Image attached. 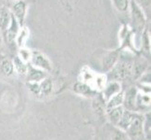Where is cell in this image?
I'll use <instances>...</instances> for the list:
<instances>
[{
  "label": "cell",
  "mask_w": 151,
  "mask_h": 140,
  "mask_svg": "<svg viewBox=\"0 0 151 140\" xmlns=\"http://www.w3.org/2000/svg\"><path fill=\"white\" fill-rule=\"evenodd\" d=\"M109 72H110V77H112V80L121 82L132 79V61L123 60L119 58L117 63L114 65V66Z\"/></svg>",
  "instance_id": "1"
},
{
  "label": "cell",
  "mask_w": 151,
  "mask_h": 140,
  "mask_svg": "<svg viewBox=\"0 0 151 140\" xmlns=\"http://www.w3.org/2000/svg\"><path fill=\"white\" fill-rule=\"evenodd\" d=\"M129 11L131 13V19L134 28L143 31L145 27H147V13L132 0L129 2Z\"/></svg>",
  "instance_id": "2"
},
{
  "label": "cell",
  "mask_w": 151,
  "mask_h": 140,
  "mask_svg": "<svg viewBox=\"0 0 151 140\" xmlns=\"http://www.w3.org/2000/svg\"><path fill=\"white\" fill-rule=\"evenodd\" d=\"M29 65L46 72V73H49L53 69V65H52L51 60L43 53L37 50H32Z\"/></svg>",
  "instance_id": "3"
},
{
  "label": "cell",
  "mask_w": 151,
  "mask_h": 140,
  "mask_svg": "<svg viewBox=\"0 0 151 140\" xmlns=\"http://www.w3.org/2000/svg\"><path fill=\"white\" fill-rule=\"evenodd\" d=\"M143 122H144V115L141 113H137L133 122L126 130V134H128L129 140H141L142 138L145 139Z\"/></svg>",
  "instance_id": "4"
},
{
  "label": "cell",
  "mask_w": 151,
  "mask_h": 140,
  "mask_svg": "<svg viewBox=\"0 0 151 140\" xmlns=\"http://www.w3.org/2000/svg\"><path fill=\"white\" fill-rule=\"evenodd\" d=\"M122 91V84L121 82L116 80H108L106 85L104 86L102 91L101 92V97L105 103L111 97L116 95V93L120 92Z\"/></svg>",
  "instance_id": "5"
},
{
  "label": "cell",
  "mask_w": 151,
  "mask_h": 140,
  "mask_svg": "<svg viewBox=\"0 0 151 140\" xmlns=\"http://www.w3.org/2000/svg\"><path fill=\"white\" fill-rule=\"evenodd\" d=\"M120 53H121V49L118 48L116 50H109L105 53V55L103 56L102 58V68L105 72H109L113 67L117 63L118 59L120 58Z\"/></svg>",
  "instance_id": "6"
},
{
  "label": "cell",
  "mask_w": 151,
  "mask_h": 140,
  "mask_svg": "<svg viewBox=\"0 0 151 140\" xmlns=\"http://www.w3.org/2000/svg\"><path fill=\"white\" fill-rule=\"evenodd\" d=\"M27 6L24 0H18V1L12 3V10L10 12L12 13L14 18L17 20L20 26H24V21L27 17Z\"/></svg>",
  "instance_id": "7"
},
{
  "label": "cell",
  "mask_w": 151,
  "mask_h": 140,
  "mask_svg": "<svg viewBox=\"0 0 151 140\" xmlns=\"http://www.w3.org/2000/svg\"><path fill=\"white\" fill-rule=\"evenodd\" d=\"M148 69V62L144 57H138L132 61V79L138 80L142 77Z\"/></svg>",
  "instance_id": "8"
},
{
  "label": "cell",
  "mask_w": 151,
  "mask_h": 140,
  "mask_svg": "<svg viewBox=\"0 0 151 140\" xmlns=\"http://www.w3.org/2000/svg\"><path fill=\"white\" fill-rule=\"evenodd\" d=\"M21 29V26L19 23L17 22V20L14 18V16L12 13V18H10V23L9 24V27L5 32V38H6V41L12 45L13 43H15V39L17 38V35L19 33V31Z\"/></svg>",
  "instance_id": "9"
},
{
  "label": "cell",
  "mask_w": 151,
  "mask_h": 140,
  "mask_svg": "<svg viewBox=\"0 0 151 140\" xmlns=\"http://www.w3.org/2000/svg\"><path fill=\"white\" fill-rule=\"evenodd\" d=\"M72 90L75 93L81 96H85V97H94L97 95L98 92L95 91L93 88L84 82L78 80L74 85L72 86Z\"/></svg>",
  "instance_id": "10"
},
{
  "label": "cell",
  "mask_w": 151,
  "mask_h": 140,
  "mask_svg": "<svg viewBox=\"0 0 151 140\" xmlns=\"http://www.w3.org/2000/svg\"><path fill=\"white\" fill-rule=\"evenodd\" d=\"M138 91V90H137ZM135 106H136V112L145 110L149 112L150 108V93H145L142 92H137L136 100H135Z\"/></svg>",
  "instance_id": "11"
},
{
  "label": "cell",
  "mask_w": 151,
  "mask_h": 140,
  "mask_svg": "<svg viewBox=\"0 0 151 140\" xmlns=\"http://www.w3.org/2000/svg\"><path fill=\"white\" fill-rule=\"evenodd\" d=\"M137 92L138 91H137L136 88H131L129 90H128V92H125L124 104H123V107L125 108V109L136 112L135 100H136Z\"/></svg>",
  "instance_id": "12"
},
{
  "label": "cell",
  "mask_w": 151,
  "mask_h": 140,
  "mask_svg": "<svg viewBox=\"0 0 151 140\" xmlns=\"http://www.w3.org/2000/svg\"><path fill=\"white\" fill-rule=\"evenodd\" d=\"M54 91V81L49 77H46L41 81L39 82V92L38 96L47 97L52 95Z\"/></svg>",
  "instance_id": "13"
},
{
  "label": "cell",
  "mask_w": 151,
  "mask_h": 140,
  "mask_svg": "<svg viewBox=\"0 0 151 140\" xmlns=\"http://www.w3.org/2000/svg\"><path fill=\"white\" fill-rule=\"evenodd\" d=\"M137 113L138 112H133L131 110L124 109V112L122 114L120 121L118 122L116 127H117L118 129H120V130H122L124 132H126V130L129 127V125H131L132 122H133L135 117H136Z\"/></svg>",
  "instance_id": "14"
},
{
  "label": "cell",
  "mask_w": 151,
  "mask_h": 140,
  "mask_svg": "<svg viewBox=\"0 0 151 140\" xmlns=\"http://www.w3.org/2000/svg\"><path fill=\"white\" fill-rule=\"evenodd\" d=\"M46 77H48V73L36 68L31 65H28V72L27 77H25L27 82H40Z\"/></svg>",
  "instance_id": "15"
},
{
  "label": "cell",
  "mask_w": 151,
  "mask_h": 140,
  "mask_svg": "<svg viewBox=\"0 0 151 140\" xmlns=\"http://www.w3.org/2000/svg\"><path fill=\"white\" fill-rule=\"evenodd\" d=\"M0 73L7 77H10L15 74L12 60L9 57L4 56L0 58Z\"/></svg>",
  "instance_id": "16"
},
{
  "label": "cell",
  "mask_w": 151,
  "mask_h": 140,
  "mask_svg": "<svg viewBox=\"0 0 151 140\" xmlns=\"http://www.w3.org/2000/svg\"><path fill=\"white\" fill-rule=\"evenodd\" d=\"M124 109L125 108L122 106V107H114V108H110V109L105 110V116L112 125L116 126V124L120 121V119L122 117Z\"/></svg>",
  "instance_id": "17"
},
{
  "label": "cell",
  "mask_w": 151,
  "mask_h": 140,
  "mask_svg": "<svg viewBox=\"0 0 151 140\" xmlns=\"http://www.w3.org/2000/svg\"><path fill=\"white\" fill-rule=\"evenodd\" d=\"M10 18H12L10 10L7 7L2 6L0 8V33L1 34H5L8 29L10 23Z\"/></svg>",
  "instance_id": "18"
},
{
  "label": "cell",
  "mask_w": 151,
  "mask_h": 140,
  "mask_svg": "<svg viewBox=\"0 0 151 140\" xmlns=\"http://www.w3.org/2000/svg\"><path fill=\"white\" fill-rule=\"evenodd\" d=\"M12 63H13V66H14L15 74H17L20 77H27V72H28V65L29 64H27L23 60H21L17 55L12 59Z\"/></svg>",
  "instance_id": "19"
},
{
  "label": "cell",
  "mask_w": 151,
  "mask_h": 140,
  "mask_svg": "<svg viewBox=\"0 0 151 140\" xmlns=\"http://www.w3.org/2000/svg\"><path fill=\"white\" fill-rule=\"evenodd\" d=\"M124 97H125V92L122 90L120 92L116 93V95H114L108 101L105 102V110L117 107H122L124 104Z\"/></svg>",
  "instance_id": "20"
},
{
  "label": "cell",
  "mask_w": 151,
  "mask_h": 140,
  "mask_svg": "<svg viewBox=\"0 0 151 140\" xmlns=\"http://www.w3.org/2000/svg\"><path fill=\"white\" fill-rule=\"evenodd\" d=\"M29 35H30V32L27 27H25V26L21 27L19 33L17 35V38L15 39V44L17 45L19 49L24 48L25 47V43H27V41L29 38Z\"/></svg>",
  "instance_id": "21"
},
{
  "label": "cell",
  "mask_w": 151,
  "mask_h": 140,
  "mask_svg": "<svg viewBox=\"0 0 151 140\" xmlns=\"http://www.w3.org/2000/svg\"><path fill=\"white\" fill-rule=\"evenodd\" d=\"M95 77H96L95 72H93L90 68H88V67H84V68L81 70L79 81H82V82H84V83H86L91 86Z\"/></svg>",
  "instance_id": "22"
},
{
  "label": "cell",
  "mask_w": 151,
  "mask_h": 140,
  "mask_svg": "<svg viewBox=\"0 0 151 140\" xmlns=\"http://www.w3.org/2000/svg\"><path fill=\"white\" fill-rule=\"evenodd\" d=\"M141 43V47L144 53H150V33L148 32L147 27H145V29L142 31Z\"/></svg>",
  "instance_id": "23"
},
{
  "label": "cell",
  "mask_w": 151,
  "mask_h": 140,
  "mask_svg": "<svg viewBox=\"0 0 151 140\" xmlns=\"http://www.w3.org/2000/svg\"><path fill=\"white\" fill-rule=\"evenodd\" d=\"M144 136L145 140H150V133H151V120H150V111L147 112L144 115Z\"/></svg>",
  "instance_id": "24"
},
{
  "label": "cell",
  "mask_w": 151,
  "mask_h": 140,
  "mask_svg": "<svg viewBox=\"0 0 151 140\" xmlns=\"http://www.w3.org/2000/svg\"><path fill=\"white\" fill-rule=\"evenodd\" d=\"M131 0H112V3L116 9L119 12H127L129 9Z\"/></svg>",
  "instance_id": "25"
},
{
  "label": "cell",
  "mask_w": 151,
  "mask_h": 140,
  "mask_svg": "<svg viewBox=\"0 0 151 140\" xmlns=\"http://www.w3.org/2000/svg\"><path fill=\"white\" fill-rule=\"evenodd\" d=\"M111 140H129V138L126 132L114 126L111 131Z\"/></svg>",
  "instance_id": "26"
},
{
  "label": "cell",
  "mask_w": 151,
  "mask_h": 140,
  "mask_svg": "<svg viewBox=\"0 0 151 140\" xmlns=\"http://www.w3.org/2000/svg\"><path fill=\"white\" fill-rule=\"evenodd\" d=\"M31 53H32V50H28L24 47V48H20L17 56L21 60H23L27 64H29L30 58H31Z\"/></svg>",
  "instance_id": "27"
},
{
  "label": "cell",
  "mask_w": 151,
  "mask_h": 140,
  "mask_svg": "<svg viewBox=\"0 0 151 140\" xmlns=\"http://www.w3.org/2000/svg\"><path fill=\"white\" fill-rule=\"evenodd\" d=\"M141 8L145 12L150 11V0H132Z\"/></svg>",
  "instance_id": "28"
},
{
  "label": "cell",
  "mask_w": 151,
  "mask_h": 140,
  "mask_svg": "<svg viewBox=\"0 0 151 140\" xmlns=\"http://www.w3.org/2000/svg\"><path fill=\"white\" fill-rule=\"evenodd\" d=\"M63 2L67 7H70V0H63Z\"/></svg>",
  "instance_id": "29"
},
{
  "label": "cell",
  "mask_w": 151,
  "mask_h": 140,
  "mask_svg": "<svg viewBox=\"0 0 151 140\" xmlns=\"http://www.w3.org/2000/svg\"><path fill=\"white\" fill-rule=\"evenodd\" d=\"M8 2H12V3H14V2H16V1H18V0H7Z\"/></svg>",
  "instance_id": "30"
},
{
  "label": "cell",
  "mask_w": 151,
  "mask_h": 140,
  "mask_svg": "<svg viewBox=\"0 0 151 140\" xmlns=\"http://www.w3.org/2000/svg\"><path fill=\"white\" fill-rule=\"evenodd\" d=\"M1 43H2V36L1 33H0V46H1Z\"/></svg>",
  "instance_id": "31"
},
{
  "label": "cell",
  "mask_w": 151,
  "mask_h": 140,
  "mask_svg": "<svg viewBox=\"0 0 151 140\" xmlns=\"http://www.w3.org/2000/svg\"><path fill=\"white\" fill-rule=\"evenodd\" d=\"M2 7V5H1V1H0V8H1Z\"/></svg>",
  "instance_id": "32"
}]
</instances>
